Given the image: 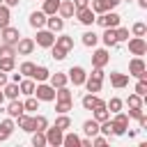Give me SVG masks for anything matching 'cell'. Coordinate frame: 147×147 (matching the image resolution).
<instances>
[{
    "label": "cell",
    "instance_id": "cell-1",
    "mask_svg": "<svg viewBox=\"0 0 147 147\" xmlns=\"http://www.w3.org/2000/svg\"><path fill=\"white\" fill-rule=\"evenodd\" d=\"M119 21H122V16L117 11H110V9L103 14H96V18H94V23H99L101 28H117Z\"/></svg>",
    "mask_w": 147,
    "mask_h": 147
},
{
    "label": "cell",
    "instance_id": "cell-2",
    "mask_svg": "<svg viewBox=\"0 0 147 147\" xmlns=\"http://www.w3.org/2000/svg\"><path fill=\"white\" fill-rule=\"evenodd\" d=\"M39 101H55V87L51 85V83H37L34 85V92H32Z\"/></svg>",
    "mask_w": 147,
    "mask_h": 147
},
{
    "label": "cell",
    "instance_id": "cell-3",
    "mask_svg": "<svg viewBox=\"0 0 147 147\" xmlns=\"http://www.w3.org/2000/svg\"><path fill=\"white\" fill-rule=\"evenodd\" d=\"M115 117L110 119L113 122V136H124L126 133V129H129V115L126 113H113Z\"/></svg>",
    "mask_w": 147,
    "mask_h": 147
},
{
    "label": "cell",
    "instance_id": "cell-4",
    "mask_svg": "<svg viewBox=\"0 0 147 147\" xmlns=\"http://www.w3.org/2000/svg\"><path fill=\"white\" fill-rule=\"evenodd\" d=\"M34 44L41 46V48H51V46L55 44V32H51L48 28H39V30H37V39H34Z\"/></svg>",
    "mask_w": 147,
    "mask_h": 147
},
{
    "label": "cell",
    "instance_id": "cell-5",
    "mask_svg": "<svg viewBox=\"0 0 147 147\" xmlns=\"http://www.w3.org/2000/svg\"><path fill=\"white\" fill-rule=\"evenodd\" d=\"M126 41H129V53H131V55L142 57V55L147 53V41H145V37H131V39H126Z\"/></svg>",
    "mask_w": 147,
    "mask_h": 147
},
{
    "label": "cell",
    "instance_id": "cell-6",
    "mask_svg": "<svg viewBox=\"0 0 147 147\" xmlns=\"http://www.w3.org/2000/svg\"><path fill=\"white\" fill-rule=\"evenodd\" d=\"M129 76H136V78H147V64L142 57H133L129 62Z\"/></svg>",
    "mask_w": 147,
    "mask_h": 147
},
{
    "label": "cell",
    "instance_id": "cell-7",
    "mask_svg": "<svg viewBox=\"0 0 147 147\" xmlns=\"http://www.w3.org/2000/svg\"><path fill=\"white\" fill-rule=\"evenodd\" d=\"M0 39H2V44H11V46H16V41L21 39V32H18V28L7 25V28H0Z\"/></svg>",
    "mask_w": 147,
    "mask_h": 147
},
{
    "label": "cell",
    "instance_id": "cell-8",
    "mask_svg": "<svg viewBox=\"0 0 147 147\" xmlns=\"http://www.w3.org/2000/svg\"><path fill=\"white\" fill-rule=\"evenodd\" d=\"M44 133H46V145H51V147H62V136H64V131H60L57 126H51V124H48V129H46Z\"/></svg>",
    "mask_w": 147,
    "mask_h": 147
},
{
    "label": "cell",
    "instance_id": "cell-9",
    "mask_svg": "<svg viewBox=\"0 0 147 147\" xmlns=\"http://www.w3.org/2000/svg\"><path fill=\"white\" fill-rule=\"evenodd\" d=\"M67 78L74 83V87H80V85L85 83V78H87V71H85L83 67H78V64H76V67H71V69L67 71Z\"/></svg>",
    "mask_w": 147,
    "mask_h": 147
},
{
    "label": "cell",
    "instance_id": "cell-10",
    "mask_svg": "<svg viewBox=\"0 0 147 147\" xmlns=\"http://www.w3.org/2000/svg\"><path fill=\"white\" fill-rule=\"evenodd\" d=\"M74 16L78 18V23H83V25H87V28H90V25L94 23V18H96V14L90 9V5H87V7H80V9H76V14H74Z\"/></svg>",
    "mask_w": 147,
    "mask_h": 147
},
{
    "label": "cell",
    "instance_id": "cell-11",
    "mask_svg": "<svg viewBox=\"0 0 147 147\" xmlns=\"http://www.w3.org/2000/svg\"><path fill=\"white\" fill-rule=\"evenodd\" d=\"M80 106H83L85 110H94V108H101V106H106V101H103V99H99L96 94L87 92V94L80 99Z\"/></svg>",
    "mask_w": 147,
    "mask_h": 147
},
{
    "label": "cell",
    "instance_id": "cell-12",
    "mask_svg": "<svg viewBox=\"0 0 147 147\" xmlns=\"http://www.w3.org/2000/svg\"><path fill=\"white\" fill-rule=\"evenodd\" d=\"M34 39H30V37H21L18 41H16V55H30L32 51H34Z\"/></svg>",
    "mask_w": 147,
    "mask_h": 147
},
{
    "label": "cell",
    "instance_id": "cell-13",
    "mask_svg": "<svg viewBox=\"0 0 147 147\" xmlns=\"http://www.w3.org/2000/svg\"><path fill=\"white\" fill-rule=\"evenodd\" d=\"M14 122H16V126H18L21 131H25V133H32V131H34V119H32V115H30V113L18 115Z\"/></svg>",
    "mask_w": 147,
    "mask_h": 147
},
{
    "label": "cell",
    "instance_id": "cell-14",
    "mask_svg": "<svg viewBox=\"0 0 147 147\" xmlns=\"http://www.w3.org/2000/svg\"><path fill=\"white\" fill-rule=\"evenodd\" d=\"M110 62V55H108V48H96L92 53V67H106Z\"/></svg>",
    "mask_w": 147,
    "mask_h": 147
},
{
    "label": "cell",
    "instance_id": "cell-15",
    "mask_svg": "<svg viewBox=\"0 0 147 147\" xmlns=\"http://www.w3.org/2000/svg\"><path fill=\"white\" fill-rule=\"evenodd\" d=\"M14 129H16V122H14L11 117H7V119H2V122H0V142H5V140H9V136L14 133Z\"/></svg>",
    "mask_w": 147,
    "mask_h": 147
},
{
    "label": "cell",
    "instance_id": "cell-16",
    "mask_svg": "<svg viewBox=\"0 0 147 147\" xmlns=\"http://www.w3.org/2000/svg\"><path fill=\"white\" fill-rule=\"evenodd\" d=\"M46 28L51 32H62L64 30V18L57 16V14H51V16H46Z\"/></svg>",
    "mask_w": 147,
    "mask_h": 147
},
{
    "label": "cell",
    "instance_id": "cell-17",
    "mask_svg": "<svg viewBox=\"0 0 147 147\" xmlns=\"http://www.w3.org/2000/svg\"><path fill=\"white\" fill-rule=\"evenodd\" d=\"M11 119H16L18 115H23L25 110H23V101H18V99H9V103H7V110H5Z\"/></svg>",
    "mask_w": 147,
    "mask_h": 147
},
{
    "label": "cell",
    "instance_id": "cell-18",
    "mask_svg": "<svg viewBox=\"0 0 147 147\" xmlns=\"http://www.w3.org/2000/svg\"><path fill=\"white\" fill-rule=\"evenodd\" d=\"M110 85H113L115 90H122V87H126V85H129V74L113 71V74H110Z\"/></svg>",
    "mask_w": 147,
    "mask_h": 147
},
{
    "label": "cell",
    "instance_id": "cell-19",
    "mask_svg": "<svg viewBox=\"0 0 147 147\" xmlns=\"http://www.w3.org/2000/svg\"><path fill=\"white\" fill-rule=\"evenodd\" d=\"M28 23H30V28H34V30L46 28V14H44V11H32L30 18H28Z\"/></svg>",
    "mask_w": 147,
    "mask_h": 147
},
{
    "label": "cell",
    "instance_id": "cell-20",
    "mask_svg": "<svg viewBox=\"0 0 147 147\" xmlns=\"http://www.w3.org/2000/svg\"><path fill=\"white\" fill-rule=\"evenodd\" d=\"M101 41L106 48H113L117 46V37H115V28H103V34H101Z\"/></svg>",
    "mask_w": 147,
    "mask_h": 147
},
{
    "label": "cell",
    "instance_id": "cell-21",
    "mask_svg": "<svg viewBox=\"0 0 147 147\" xmlns=\"http://www.w3.org/2000/svg\"><path fill=\"white\" fill-rule=\"evenodd\" d=\"M62 147H80V136L74 131H64L62 136Z\"/></svg>",
    "mask_w": 147,
    "mask_h": 147
},
{
    "label": "cell",
    "instance_id": "cell-22",
    "mask_svg": "<svg viewBox=\"0 0 147 147\" xmlns=\"http://www.w3.org/2000/svg\"><path fill=\"white\" fill-rule=\"evenodd\" d=\"M57 14H60L62 18H71V16L76 14V7H74V2H71V0H62V2H60V9H57Z\"/></svg>",
    "mask_w": 147,
    "mask_h": 147
},
{
    "label": "cell",
    "instance_id": "cell-23",
    "mask_svg": "<svg viewBox=\"0 0 147 147\" xmlns=\"http://www.w3.org/2000/svg\"><path fill=\"white\" fill-rule=\"evenodd\" d=\"M2 94H5V99H18V94H21V90H18V83H7V85H2Z\"/></svg>",
    "mask_w": 147,
    "mask_h": 147
},
{
    "label": "cell",
    "instance_id": "cell-24",
    "mask_svg": "<svg viewBox=\"0 0 147 147\" xmlns=\"http://www.w3.org/2000/svg\"><path fill=\"white\" fill-rule=\"evenodd\" d=\"M34 85H37V83H34L32 78H21V80H18V90H21V94H25V96H30V94L34 92Z\"/></svg>",
    "mask_w": 147,
    "mask_h": 147
},
{
    "label": "cell",
    "instance_id": "cell-25",
    "mask_svg": "<svg viewBox=\"0 0 147 147\" xmlns=\"http://www.w3.org/2000/svg\"><path fill=\"white\" fill-rule=\"evenodd\" d=\"M83 133L90 136V138L96 136V133H99V122H96L94 117H92V119H85V122H83Z\"/></svg>",
    "mask_w": 147,
    "mask_h": 147
},
{
    "label": "cell",
    "instance_id": "cell-26",
    "mask_svg": "<svg viewBox=\"0 0 147 147\" xmlns=\"http://www.w3.org/2000/svg\"><path fill=\"white\" fill-rule=\"evenodd\" d=\"M55 46H60V48H64L67 53L74 48V37H69V34H60V37H55Z\"/></svg>",
    "mask_w": 147,
    "mask_h": 147
},
{
    "label": "cell",
    "instance_id": "cell-27",
    "mask_svg": "<svg viewBox=\"0 0 147 147\" xmlns=\"http://www.w3.org/2000/svg\"><path fill=\"white\" fill-rule=\"evenodd\" d=\"M48 76H51V71L46 69V67H34V71H32V80L34 83H44V80H48Z\"/></svg>",
    "mask_w": 147,
    "mask_h": 147
},
{
    "label": "cell",
    "instance_id": "cell-28",
    "mask_svg": "<svg viewBox=\"0 0 147 147\" xmlns=\"http://www.w3.org/2000/svg\"><path fill=\"white\" fill-rule=\"evenodd\" d=\"M48 80H51V85H53V87H62V85H67V83H69L67 74H62V71L51 74V76H48Z\"/></svg>",
    "mask_w": 147,
    "mask_h": 147
},
{
    "label": "cell",
    "instance_id": "cell-29",
    "mask_svg": "<svg viewBox=\"0 0 147 147\" xmlns=\"http://www.w3.org/2000/svg\"><path fill=\"white\" fill-rule=\"evenodd\" d=\"M71 108H74V99H55V110H57V115L69 113Z\"/></svg>",
    "mask_w": 147,
    "mask_h": 147
},
{
    "label": "cell",
    "instance_id": "cell-30",
    "mask_svg": "<svg viewBox=\"0 0 147 147\" xmlns=\"http://www.w3.org/2000/svg\"><path fill=\"white\" fill-rule=\"evenodd\" d=\"M53 126H57L60 131H69V129H71V117H69L67 113H62V115L55 117V124H53Z\"/></svg>",
    "mask_w": 147,
    "mask_h": 147
},
{
    "label": "cell",
    "instance_id": "cell-31",
    "mask_svg": "<svg viewBox=\"0 0 147 147\" xmlns=\"http://www.w3.org/2000/svg\"><path fill=\"white\" fill-rule=\"evenodd\" d=\"M99 44V34L94 32V30H87L85 34H83V46H87V48H94Z\"/></svg>",
    "mask_w": 147,
    "mask_h": 147
},
{
    "label": "cell",
    "instance_id": "cell-32",
    "mask_svg": "<svg viewBox=\"0 0 147 147\" xmlns=\"http://www.w3.org/2000/svg\"><path fill=\"white\" fill-rule=\"evenodd\" d=\"M23 110H25V113H37V110H39V99H37L34 94H30V96L23 101Z\"/></svg>",
    "mask_w": 147,
    "mask_h": 147
},
{
    "label": "cell",
    "instance_id": "cell-33",
    "mask_svg": "<svg viewBox=\"0 0 147 147\" xmlns=\"http://www.w3.org/2000/svg\"><path fill=\"white\" fill-rule=\"evenodd\" d=\"M60 2H62V0H44V7H41V11H44L46 16H51V14H57V9H60Z\"/></svg>",
    "mask_w": 147,
    "mask_h": 147
},
{
    "label": "cell",
    "instance_id": "cell-34",
    "mask_svg": "<svg viewBox=\"0 0 147 147\" xmlns=\"http://www.w3.org/2000/svg\"><path fill=\"white\" fill-rule=\"evenodd\" d=\"M11 23V7L0 5V28H7Z\"/></svg>",
    "mask_w": 147,
    "mask_h": 147
},
{
    "label": "cell",
    "instance_id": "cell-35",
    "mask_svg": "<svg viewBox=\"0 0 147 147\" xmlns=\"http://www.w3.org/2000/svg\"><path fill=\"white\" fill-rule=\"evenodd\" d=\"M34 62H30V60H25V62H21V67H18V74L23 76V78H32V71H34Z\"/></svg>",
    "mask_w": 147,
    "mask_h": 147
},
{
    "label": "cell",
    "instance_id": "cell-36",
    "mask_svg": "<svg viewBox=\"0 0 147 147\" xmlns=\"http://www.w3.org/2000/svg\"><path fill=\"white\" fill-rule=\"evenodd\" d=\"M85 87H87V92H92V94H96L99 90H101V85H103V80H96V78H85V83H83Z\"/></svg>",
    "mask_w": 147,
    "mask_h": 147
},
{
    "label": "cell",
    "instance_id": "cell-37",
    "mask_svg": "<svg viewBox=\"0 0 147 147\" xmlns=\"http://www.w3.org/2000/svg\"><path fill=\"white\" fill-rule=\"evenodd\" d=\"M122 106H124V101L119 99V96H113L110 101H106V108H108V113L113 115V113H119L122 110Z\"/></svg>",
    "mask_w": 147,
    "mask_h": 147
},
{
    "label": "cell",
    "instance_id": "cell-38",
    "mask_svg": "<svg viewBox=\"0 0 147 147\" xmlns=\"http://www.w3.org/2000/svg\"><path fill=\"white\" fill-rule=\"evenodd\" d=\"M34 119V131H46L48 129V117L46 115H32Z\"/></svg>",
    "mask_w": 147,
    "mask_h": 147
},
{
    "label": "cell",
    "instance_id": "cell-39",
    "mask_svg": "<svg viewBox=\"0 0 147 147\" xmlns=\"http://www.w3.org/2000/svg\"><path fill=\"white\" fill-rule=\"evenodd\" d=\"M16 69V60L14 57H0V71H14Z\"/></svg>",
    "mask_w": 147,
    "mask_h": 147
},
{
    "label": "cell",
    "instance_id": "cell-40",
    "mask_svg": "<svg viewBox=\"0 0 147 147\" xmlns=\"http://www.w3.org/2000/svg\"><path fill=\"white\" fill-rule=\"evenodd\" d=\"M67 55H69V53H67L64 48H60V46H55V44L51 46V57H53V60H57V62H62V60H64Z\"/></svg>",
    "mask_w": 147,
    "mask_h": 147
},
{
    "label": "cell",
    "instance_id": "cell-41",
    "mask_svg": "<svg viewBox=\"0 0 147 147\" xmlns=\"http://www.w3.org/2000/svg\"><path fill=\"white\" fill-rule=\"evenodd\" d=\"M124 103H126L129 108H142V96L133 92V94H129V99H126Z\"/></svg>",
    "mask_w": 147,
    "mask_h": 147
},
{
    "label": "cell",
    "instance_id": "cell-42",
    "mask_svg": "<svg viewBox=\"0 0 147 147\" xmlns=\"http://www.w3.org/2000/svg\"><path fill=\"white\" fill-rule=\"evenodd\" d=\"M94 119L101 124V122H106V119H110V113H108V108L106 106H101V108H94Z\"/></svg>",
    "mask_w": 147,
    "mask_h": 147
},
{
    "label": "cell",
    "instance_id": "cell-43",
    "mask_svg": "<svg viewBox=\"0 0 147 147\" xmlns=\"http://www.w3.org/2000/svg\"><path fill=\"white\" fill-rule=\"evenodd\" d=\"M32 145L34 147H46V133L44 131H32Z\"/></svg>",
    "mask_w": 147,
    "mask_h": 147
},
{
    "label": "cell",
    "instance_id": "cell-44",
    "mask_svg": "<svg viewBox=\"0 0 147 147\" xmlns=\"http://www.w3.org/2000/svg\"><path fill=\"white\" fill-rule=\"evenodd\" d=\"M0 57H16V46H11V44H0Z\"/></svg>",
    "mask_w": 147,
    "mask_h": 147
},
{
    "label": "cell",
    "instance_id": "cell-45",
    "mask_svg": "<svg viewBox=\"0 0 147 147\" xmlns=\"http://www.w3.org/2000/svg\"><path fill=\"white\" fill-rule=\"evenodd\" d=\"M131 34H133V37H145V34H147V25H145L142 21L133 23V28H131Z\"/></svg>",
    "mask_w": 147,
    "mask_h": 147
},
{
    "label": "cell",
    "instance_id": "cell-46",
    "mask_svg": "<svg viewBox=\"0 0 147 147\" xmlns=\"http://www.w3.org/2000/svg\"><path fill=\"white\" fill-rule=\"evenodd\" d=\"M55 99H74V94L67 85H62V87H55Z\"/></svg>",
    "mask_w": 147,
    "mask_h": 147
},
{
    "label": "cell",
    "instance_id": "cell-47",
    "mask_svg": "<svg viewBox=\"0 0 147 147\" xmlns=\"http://www.w3.org/2000/svg\"><path fill=\"white\" fill-rule=\"evenodd\" d=\"M133 92H136V94H140V96H145V94H147V78H138V83H136Z\"/></svg>",
    "mask_w": 147,
    "mask_h": 147
},
{
    "label": "cell",
    "instance_id": "cell-48",
    "mask_svg": "<svg viewBox=\"0 0 147 147\" xmlns=\"http://www.w3.org/2000/svg\"><path fill=\"white\" fill-rule=\"evenodd\" d=\"M90 9H92L94 14H103V11H108V9H106V2H103V0H92Z\"/></svg>",
    "mask_w": 147,
    "mask_h": 147
},
{
    "label": "cell",
    "instance_id": "cell-49",
    "mask_svg": "<svg viewBox=\"0 0 147 147\" xmlns=\"http://www.w3.org/2000/svg\"><path fill=\"white\" fill-rule=\"evenodd\" d=\"M115 37H117V44H119V41H126V39H129V28H119V25H117V28H115Z\"/></svg>",
    "mask_w": 147,
    "mask_h": 147
},
{
    "label": "cell",
    "instance_id": "cell-50",
    "mask_svg": "<svg viewBox=\"0 0 147 147\" xmlns=\"http://www.w3.org/2000/svg\"><path fill=\"white\" fill-rule=\"evenodd\" d=\"M106 145H108V138L106 136H99V133L92 136V147H106Z\"/></svg>",
    "mask_w": 147,
    "mask_h": 147
},
{
    "label": "cell",
    "instance_id": "cell-51",
    "mask_svg": "<svg viewBox=\"0 0 147 147\" xmlns=\"http://www.w3.org/2000/svg\"><path fill=\"white\" fill-rule=\"evenodd\" d=\"M90 78H96V80H103L106 78V74H103V67H94L92 69V74H87Z\"/></svg>",
    "mask_w": 147,
    "mask_h": 147
},
{
    "label": "cell",
    "instance_id": "cell-52",
    "mask_svg": "<svg viewBox=\"0 0 147 147\" xmlns=\"http://www.w3.org/2000/svg\"><path fill=\"white\" fill-rule=\"evenodd\" d=\"M126 115H129V119H131V117H133V119H138V117L142 115V108H129V113H126Z\"/></svg>",
    "mask_w": 147,
    "mask_h": 147
},
{
    "label": "cell",
    "instance_id": "cell-53",
    "mask_svg": "<svg viewBox=\"0 0 147 147\" xmlns=\"http://www.w3.org/2000/svg\"><path fill=\"white\" fill-rule=\"evenodd\" d=\"M71 2H74V7H76V9H80V7H87V5H90V0H71Z\"/></svg>",
    "mask_w": 147,
    "mask_h": 147
},
{
    "label": "cell",
    "instance_id": "cell-54",
    "mask_svg": "<svg viewBox=\"0 0 147 147\" xmlns=\"http://www.w3.org/2000/svg\"><path fill=\"white\" fill-rule=\"evenodd\" d=\"M103 2H106V9H115V7H117L122 0H103Z\"/></svg>",
    "mask_w": 147,
    "mask_h": 147
},
{
    "label": "cell",
    "instance_id": "cell-55",
    "mask_svg": "<svg viewBox=\"0 0 147 147\" xmlns=\"http://www.w3.org/2000/svg\"><path fill=\"white\" fill-rule=\"evenodd\" d=\"M138 124H140V129H145V126H147V115H145V113L138 117Z\"/></svg>",
    "mask_w": 147,
    "mask_h": 147
},
{
    "label": "cell",
    "instance_id": "cell-56",
    "mask_svg": "<svg viewBox=\"0 0 147 147\" xmlns=\"http://www.w3.org/2000/svg\"><path fill=\"white\" fill-rule=\"evenodd\" d=\"M80 147H92V138H80Z\"/></svg>",
    "mask_w": 147,
    "mask_h": 147
},
{
    "label": "cell",
    "instance_id": "cell-57",
    "mask_svg": "<svg viewBox=\"0 0 147 147\" xmlns=\"http://www.w3.org/2000/svg\"><path fill=\"white\" fill-rule=\"evenodd\" d=\"M7 85V71H0V87Z\"/></svg>",
    "mask_w": 147,
    "mask_h": 147
},
{
    "label": "cell",
    "instance_id": "cell-58",
    "mask_svg": "<svg viewBox=\"0 0 147 147\" xmlns=\"http://www.w3.org/2000/svg\"><path fill=\"white\" fill-rule=\"evenodd\" d=\"M21 0H2V5H7V7H16Z\"/></svg>",
    "mask_w": 147,
    "mask_h": 147
},
{
    "label": "cell",
    "instance_id": "cell-59",
    "mask_svg": "<svg viewBox=\"0 0 147 147\" xmlns=\"http://www.w3.org/2000/svg\"><path fill=\"white\" fill-rule=\"evenodd\" d=\"M138 7L140 9H147V0H138Z\"/></svg>",
    "mask_w": 147,
    "mask_h": 147
},
{
    "label": "cell",
    "instance_id": "cell-60",
    "mask_svg": "<svg viewBox=\"0 0 147 147\" xmlns=\"http://www.w3.org/2000/svg\"><path fill=\"white\" fill-rule=\"evenodd\" d=\"M5 103V94H2V87H0V106Z\"/></svg>",
    "mask_w": 147,
    "mask_h": 147
},
{
    "label": "cell",
    "instance_id": "cell-61",
    "mask_svg": "<svg viewBox=\"0 0 147 147\" xmlns=\"http://www.w3.org/2000/svg\"><path fill=\"white\" fill-rule=\"evenodd\" d=\"M0 5H2V0H0Z\"/></svg>",
    "mask_w": 147,
    "mask_h": 147
},
{
    "label": "cell",
    "instance_id": "cell-62",
    "mask_svg": "<svg viewBox=\"0 0 147 147\" xmlns=\"http://www.w3.org/2000/svg\"><path fill=\"white\" fill-rule=\"evenodd\" d=\"M126 2H131V0H126Z\"/></svg>",
    "mask_w": 147,
    "mask_h": 147
}]
</instances>
